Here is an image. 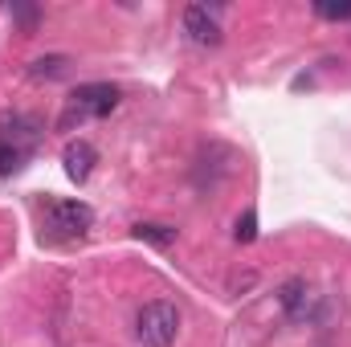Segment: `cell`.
I'll list each match as a JSON object with an SVG mask.
<instances>
[{
	"instance_id": "6da1fadb",
	"label": "cell",
	"mask_w": 351,
	"mask_h": 347,
	"mask_svg": "<svg viewBox=\"0 0 351 347\" xmlns=\"http://www.w3.org/2000/svg\"><path fill=\"white\" fill-rule=\"evenodd\" d=\"M119 98H123V90L110 86V82H82V86L70 94V102H66V110H62V119H58V131H74V127H82L86 119L110 115V110L119 106Z\"/></svg>"
},
{
	"instance_id": "7a4b0ae2",
	"label": "cell",
	"mask_w": 351,
	"mask_h": 347,
	"mask_svg": "<svg viewBox=\"0 0 351 347\" xmlns=\"http://www.w3.org/2000/svg\"><path fill=\"white\" fill-rule=\"evenodd\" d=\"M180 335V307L168 298L143 302L135 315V339L143 347H172Z\"/></svg>"
},
{
	"instance_id": "3957f363",
	"label": "cell",
	"mask_w": 351,
	"mask_h": 347,
	"mask_svg": "<svg viewBox=\"0 0 351 347\" xmlns=\"http://www.w3.org/2000/svg\"><path fill=\"white\" fill-rule=\"evenodd\" d=\"M45 225L58 237H82V233H90V225H94V208L82 204V200H49Z\"/></svg>"
},
{
	"instance_id": "277c9868",
	"label": "cell",
	"mask_w": 351,
	"mask_h": 347,
	"mask_svg": "<svg viewBox=\"0 0 351 347\" xmlns=\"http://www.w3.org/2000/svg\"><path fill=\"white\" fill-rule=\"evenodd\" d=\"M41 135H45V127H41V119L37 115H25V110H4L0 115V139L4 143H12V147H21V152H37V143H41Z\"/></svg>"
},
{
	"instance_id": "5b68a950",
	"label": "cell",
	"mask_w": 351,
	"mask_h": 347,
	"mask_svg": "<svg viewBox=\"0 0 351 347\" xmlns=\"http://www.w3.org/2000/svg\"><path fill=\"white\" fill-rule=\"evenodd\" d=\"M184 33H188V41H196V45H221V25H217V16H213V8L208 4H188L184 8Z\"/></svg>"
},
{
	"instance_id": "8992f818",
	"label": "cell",
	"mask_w": 351,
	"mask_h": 347,
	"mask_svg": "<svg viewBox=\"0 0 351 347\" xmlns=\"http://www.w3.org/2000/svg\"><path fill=\"white\" fill-rule=\"evenodd\" d=\"M278 302H282V311H286L290 319H306V315L315 311V290H311L306 278H290V282H282Z\"/></svg>"
},
{
	"instance_id": "52a82bcc",
	"label": "cell",
	"mask_w": 351,
	"mask_h": 347,
	"mask_svg": "<svg viewBox=\"0 0 351 347\" xmlns=\"http://www.w3.org/2000/svg\"><path fill=\"white\" fill-rule=\"evenodd\" d=\"M62 164H66V176H70L74 184H86L90 172H94V164H98V152L90 147L86 139H74V143H66Z\"/></svg>"
},
{
	"instance_id": "ba28073f",
	"label": "cell",
	"mask_w": 351,
	"mask_h": 347,
	"mask_svg": "<svg viewBox=\"0 0 351 347\" xmlns=\"http://www.w3.org/2000/svg\"><path fill=\"white\" fill-rule=\"evenodd\" d=\"M70 58L66 53H45V58H33L29 62V78H37V82H53V78H62V74H70Z\"/></svg>"
},
{
	"instance_id": "9c48e42d",
	"label": "cell",
	"mask_w": 351,
	"mask_h": 347,
	"mask_svg": "<svg viewBox=\"0 0 351 347\" xmlns=\"http://www.w3.org/2000/svg\"><path fill=\"white\" fill-rule=\"evenodd\" d=\"M135 237L139 241H147V246H156V250H168V246H176V233L172 225H156V221H139L135 225Z\"/></svg>"
},
{
	"instance_id": "30bf717a",
	"label": "cell",
	"mask_w": 351,
	"mask_h": 347,
	"mask_svg": "<svg viewBox=\"0 0 351 347\" xmlns=\"http://www.w3.org/2000/svg\"><path fill=\"white\" fill-rule=\"evenodd\" d=\"M29 160H33L29 152H21V147H12V143H4V139H0V176L21 172V168H25Z\"/></svg>"
},
{
	"instance_id": "8fae6325",
	"label": "cell",
	"mask_w": 351,
	"mask_h": 347,
	"mask_svg": "<svg viewBox=\"0 0 351 347\" xmlns=\"http://www.w3.org/2000/svg\"><path fill=\"white\" fill-rule=\"evenodd\" d=\"M233 237H237V241H245V246L258 237V213H254V208H245V213L237 217V229H233Z\"/></svg>"
},
{
	"instance_id": "7c38bea8",
	"label": "cell",
	"mask_w": 351,
	"mask_h": 347,
	"mask_svg": "<svg viewBox=\"0 0 351 347\" xmlns=\"http://www.w3.org/2000/svg\"><path fill=\"white\" fill-rule=\"evenodd\" d=\"M323 21H351V4H315Z\"/></svg>"
},
{
	"instance_id": "4fadbf2b",
	"label": "cell",
	"mask_w": 351,
	"mask_h": 347,
	"mask_svg": "<svg viewBox=\"0 0 351 347\" xmlns=\"http://www.w3.org/2000/svg\"><path fill=\"white\" fill-rule=\"evenodd\" d=\"M12 16H16V21H21V25H25V29H33V25H37V16H41V12H37V8H12Z\"/></svg>"
}]
</instances>
